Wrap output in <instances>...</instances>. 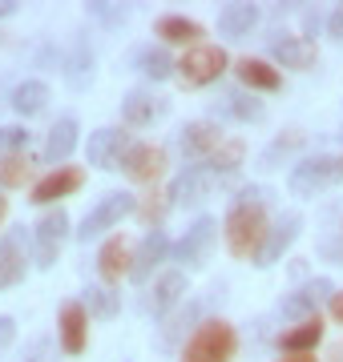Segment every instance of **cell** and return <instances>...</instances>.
Returning a JSON list of instances; mask_svg holds the SVG:
<instances>
[{
	"mask_svg": "<svg viewBox=\"0 0 343 362\" xmlns=\"http://www.w3.org/2000/svg\"><path fill=\"white\" fill-rule=\"evenodd\" d=\"M266 206L259 202H242L235 197L230 209H226V221H223V238H226V250L235 254V258H259V250L266 242Z\"/></svg>",
	"mask_w": 343,
	"mask_h": 362,
	"instance_id": "cell-1",
	"label": "cell"
},
{
	"mask_svg": "<svg viewBox=\"0 0 343 362\" xmlns=\"http://www.w3.org/2000/svg\"><path fill=\"white\" fill-rule=\"evenodd\" d=\"M238 350V334L226 318H206L194 334L182 342L178 362H230Z\"/></svg>",
	"mask_w": 343,
	"mask_h": 362,
	"instance_id": "cell-2",
	"label": "cell"
},
{
	"mask_svg": "<svg viewBox=\"0 0 343 362\" xmlns=\"http://www.w3.org/2000/svg\"><path fill=\"white\" fill-rule=\"evenodd\" d=\"M343 181V157H331V153H319V157H307L299 165L291 169L287 177V189L295 197H315L331 185H339Z\"/></svg>",
	"mask_w": 343,
	"mask_h": 362,
	"instance_id": "cell-3",
	"label": "cell"
},
{
	"mask_svg": "<svg viewBox=\"0 0 343 362\" xmlns=\"http://www.w3.org/2000/svg\"><path fill=\"white\" fill-rule=\"evenodd\" d=\"M226 65H230V57H226L223 45H194L178 61V81H182L186 89H202V85H214V81L223 77Z\"/></svg>",
	"mask_w": 343,
	"mask_h": 362,
	"instance_id": "cell-4",
	"label": "cell"
},
{
	"mask_svg": "<svg viewBox=\"0 0 343 362\" xmlns=\"http://www.w3.org/2000/svg\"><path fill=\"white\" fill-rule=\"evenodd\" d=\"M65 238H69V214L57 206L33 226V266H37V270H53Z\"/></svg>",
	"mask_w": 343,
	"mask_h": 362,
	"instance_id": "cell-5",
	"label": "cell"
},
{
	"mask_svg": "<svg viewBox=\"0 0 343 362\" xmlns=\"http://www.w3.org/2000/svg\"><path fill=\"white\" fill-rule=\"evenodd\" d=\"M130 214H137V197L125 194V189H113V194H106L97 206L89 209V214H85L77 238H81V242H89V238H97V233L113 230V226H118L121 218H130Z\"/></svg>",
	"mask_w": 343,
	"mask_h": 362,
	"instance_id": "cell-6",
	"label": "cell"
},
{
	"mask_svg": "<svg viewBox=\"0 0 343 362\" xmlns=\"http://www.w3.org/2000/svg\"><path fill=\"white\" fill-rule=\"evenodd\" d=\"M130 133L118 129V125H106V129H93L89 133V145H85V157H89V165L97 169H121L125 153H130Z\"/></svg>",
	"mask_w": 343,
	"mask_h": 362,
	"instance_id": "cell-7",
	"label": "cell"
},
{
	"mask_svg": "<svg viewBox=\"0 0 343 362\" xmlns=\"http://www.w3.org/2000/svg\"><path fill=\"white\" fill-rule=\"evenodd\" d=\"M214 238H218V221L214 218H198L190 230L178 238V246H174V258L182 262L186 270H202L206 258H210V246Z\"/></svg>",
	"mask_w": 343,
	"mask_h": 362,
	"instance_id": "cell-8",
	"label": "cell"
},
{
	"mask_svg": "<svg viewBox=\"0 0 343 362\" xmlns=\"http://www.w3.org/2000/svg\"><path fill=\"white\" fill-rule=\"evenodd\" d=\"M299 230H303V214L299 209H287V214H279V221L266 230V242L263 250H259V258H254V266L259 270H271L283 254H287L291 246H295V238H299Z\"/></svg>",
	"mask_w": 343,
	"mask_h": 362,
	"instance_id": "cell-9",
	"label": "cell"
},
{
	"mask_svg": "<svg viewBox=\"0 0 343 362\" xmlns=\"http://www.w3.org/2000/svg\"><path fill=\"white\" fill-rule=\"evenodd\" d=\"M223 141L226 137H223V129H218V121H190V125H182V133H178V149H182L190 161H198V165H206Z\"/></svg>",
	"mask_w": 343,
	"mask_h": 362,
	"instance_id": "cell-10",
	"label": "cell"
},
{
	"mask_svg": "<svg viewBox=\"0 0 343 362\" xmlns=\"http://www.w3.org/2000/svg\"><path fill=\"white\" fill-rule=\"evenodd\" d=\"M214 181L218 177L210 173V165H186L182 173L170 181L166 197H170V206H198L202 197H210Z\"/></svg>",
	"mask_w": 343,
	"mask_h": 362,
	"instance_id": "cell-11",
	"label": "cell"
},
{
	"mask_svg": "<svg viewBox=\"0 0 343 362\" xmlns=\"http://www.w3.org/2000/svg\"><path fill=\"white\" fill-rule=\"evenodd\" d=\"M28 270V238L25 226L21 230H9L0 238V290H13L16 282H25Z\"/></svg>",
	"mask_w": 343,
	"mask_h": 362,
	"instance_id": "cell-12",
	"label": "cell"
},
{
	"mask_svg": "<svg viewBox=\"0 0 343 362\" xmlns=\"http://www.w3.org/2000/svg\"><path fill=\"white\" fill-rule=\"evenodd\" d=\"M323 298H335V286H331V278H311V282H303L299 290L291 298H283V318H295V322H307V318H315L319 314V302Z\"/></svg>",
	"mask_w": 343,
	"mask_h": 362,
	"instance_id": "cell-13",
	"label": "cell"
},
{
	"mask_svg": "<svg viewBox=\"0 0 343 362\" xmlns=\"http://www.w3.org/2000/svg\"><path fill=\"white\" fill-rule=\"evenodd\" d=\"M81 185H85V169H77V165H61V169H53V173H45V177L33 185V206H57L61 197H69V194H77Z\"/></svg>",
	"mask_w": 343,
	"mask_h": 362,
	"instance_id": "cell-14",
	"label": "cell"
},
{
	"mask_svg": "<svg viewBox=\"0 0 343 362\" xmlns=\"http://www.w3.org/2000/svg\"><path fill=\"white\" fill-rule=\"evenodd\" d=\"M121 169H125V177L142 181V185H154L166 173V149L154 141H133L125 161H121Z\"/></svg>",
	"mask_w": 343,
	"mask_h": 362,
	"instance_id": "cell-15",
	"label": "cell"
},
{
	"mask_svg": "<svg viewBox=\"0 0 343 362\" xmlns=\"http://www.w3.org/2000/svg\"><path fill=\"white\" fill-rule=\"evenodd\" d=\"M57 338H61V350L65 354H85L89 346V310L81 302H65L61 314H57Z\"/></svg>",
	"mask_w": 343,
	"mask_h": 362,
	"instance_id": "cell-16",
	"label": "cell"
},
{
	"mask_svg": "<svg viewBox=\"0 0 343 362\" xmlns=\"http://www.w3.org/2000/svg\"><path fill=\"white\" fill-rule=\"evenodd\" d=\"M271 57H275V65L303 73V69H311L319 61V49L307 37H299V33H275L271 37Z\"/></svg>",
	"mask_w": 343,
	"mask_h": 362,
	"instance_id": "cell-17",
	"label": "cell"
},
{
	"mask_svg": "<svg viewBox=\"0 0 343 362\" xmlns=\"http://www.w3.org/2000/svg\"><path fill=\"white\" fill-rule=\"evenodd\" d=\"M166 109H170V105L162 101L154 89H130V93H125V101H121V121L145 129V125H154Z\"/></svg>",
	"mask_w": 343,
	"mask_h": 362,
	"instance_id": "cell-18",
	"label": "cell"
},
{
	"mask_svg": "<svg viewBox=\"0 0 343 362\" xmlns=\"http://www.w3.org/2000/svg\"><path fill=\"white\" fill-rule=\"evenodd\" d=\"M170 258V238L162 230H150L142 238V246H137V254H133V270H130V278L133 282H145L150 274L158 270L162 262Z\"/></svg>",
	"mask_w": 343,
	"mask_h": 362,
	"instance_id": "cell-19",
	"label": "cell"
},
{
	"mask_svg": "<svg viewBox=\"0 0 343 362\" xmlns=\"http://www.w3.org/2000/svg\"><path fill=\"white\" fill-rule=\"evenodd\" d=\"M130 270H133V250L121 233H113L106 246L97 250V274H101L106 282H121Z\"/></svg>",
	"mask_w": 343,
	"mask_h": 362,
	"instance_id": "cell-20",
	"label": "cell"
},
{
	"mask_svg": "<svg viewBox=\"0 0 343 362\" xmlns=\"http://www.w3.org/2000/svg\"><path fill=\"white\" fill-rule=\"evenodd\" d=\"M182 298H186V274L182 270H166L158 282L150 286V294H145V310L150 314H166V310H174Z\"/></svg>",
	"mask_w": 343,
	"mask_h": 362,
	"instance_id": "cell-21",
	"label": "cell"
},
{
	"mask_svg": "<svg viewBox=\"0 0 343 362\" xmlns=\"http://www.w3.org/2000/svg\"><path fill=\"white\" fill-rule=\"evenodd\" d=\"M133 69H137L145 81H170L174 73H178V61L170 57L166 45H142V49L133 52Z\"/></svg>",
	"mask_w": 343,
	"mask_h": 362,
	"instance_id": "cell-22",
	"label": "cell"
},
{
	"mask_svg": "<svg viewBox=\"0 0 343 362\" xmlns=\"http://www.w3.org/2000/svg\"><path fill=\"white\" fill-rule=\"evenodd\" d=\"M154 33H158L166 45H186V49H194V45H202V37H206V28L198 25V21H190V16H178V13H166L158 16V25H154Z\"/></svg>",
	"mask_w": 343,
	"mask_h": 362,
	"instance_id": "cell-23",
	"label": "cell"
},
{
	"mask_svg": "<svg viewBox=\"0 0 343 362\" xmlns=\"http://www.w3.org/2000/svg\"><path fill=\"white\" fill-rule=\"evenodd\" d=\"M235 73L251 93H275L279 85H283L279 69L271 65V61H259V57H242V61H235Z\"/></svg>",
	"mask_w": 343,
	"mask_h": 362,
	"instance_id": "cell-24",
	"label": "cell"
},
{
	"mask_svg": "<svg viewBox=\"0 0 343 362\" xmlns=\"http://www.w3.org/2000/svg\"><path fill=\"white\" fill-rule=\"evenodd\" d=\"M323 342V318H307V322H295L287 334H279V346L287 354H315V346Z\"/></svg>",
	"mask_w": 343,
	"mask_h": 362,
	"instance_id": "cell-25",
	"label": "cell"
},
{
	"mask_svg": "<svg viewBox=\"0 0 343 362\" xmlns=\"http://www.w3.org/2000/svg\"><path fill=\"white\" fill-rule=\"evenodd\" d=\"M9 105H13L16 117H37V113H45V105H49V85H45V81H37V77L21 81V85L9 93Z\"/></svg>",
	"mask_w": 343,
	"mask_h": 362,
	"instance_id": "cell-26",
	"label": "cell"
},
{
	"mask_svg": "<svg viewBox=\"0 0 343 362\" xmlns=\"http://www.w3.org/2000/svg\"><path fill=\"white\" fill-rule=\"evenodd\" d=\"M77 129H81L77 117H61L53 129H49V141H45V161H49V165L61 169V161L77 149Z\"/></svg>",
	"mask_w": 343,
	"mask_h": 362,
	"instance_id": "cell-27",
	"label": "cell"
},
{
	"mask_svg": "<svg viewBox=\"0 0 343 362\" xmlns=\"http://www.w3.org/2000/svg\"><path fill=\"white\" fill-rule=\"evenodd\" d=\"M65 85L73 93H85L93 85V49L85 45V40H77L73 52L65 57Z\"/></svg>",
	"mask_w": 343,
	"mask_h": 362,
	"instance_id": "cell-28",
	"label": "cell"
},
{
	"mask_svg": "<svg viewBox=\"0 0 343 362\" xmlns=\"http://www.w3.org/2000/svg\"><path fill=\"white\" fill-rule=\"evenodd\" d=\"M259 25V8H254V4H242V0H238V4H226L223 13H218V33H223V37H247V33H251V28Z\"/></svg>",
	"mask_w": 343,
	"mask_h": 362,
	"instance_id": "cell-29",
	"label": "cell"
},
{
	"mask_svg": "<svg viewBox=\"0 0 343 362\" xmlns=\"http://www.w3.org/2000/svg\"><path fill=\"white\" fill-rule=\"evenodd\" d=\"M223 113L242 121V125H251V121H263L266 117V105L259 101V97H251V93H230L223 101Z\"/></svg>",
	"mask_w": 343,
	"mask_h": 362,
	"instance_id": "cell-30",
	"label": "cell"
},
{
	"mask_svg": "<svg viewBox=\"0 0 343 362\" xmlns=\"http://www.w3.org/2000/svg\"><path fill=\"white\" fill-rule=\"evenodd\" d=\"M93 318H113L121 310V298L109 286H85V302H81Z\"/></svg>",
	"mask_w": 343,
	"mask_h": 362,
	"instance_id": "cell-31",
	"label": "cell"
},
{
	"mask_svg": "<svg viewBox=\"0 0 343 362\" xmlns=\"http://www.w3.org/2000/svg\"><path fill=\"white\" fill-rule=\"evenodd\" d=\"M242 153H247V145H242V141H223L218 149H214V157L206 161V165H210L214 177L223 181V177H230V173L242 165Z\"/></svg>",
	"mask_w": 343,
	"mask_h": 362,
	"instance_id": "cell-32",
	"label": "cell"
},
{
	"mask_svg": "<svg viewBox=\"0 0 343 362\" xmlns=\"http://www.w3.org/2000/svg\"><path fill=\"white\" fill-rule=\"evenodd\" d=\"M299 145H303V133H299V129H287L283 137H275V141H271L263 153H259V165H263V169H275L279 161H287V157L299 149Z\"/></svg>",
	"mask_w": 343,
	"mask_h": 362,
	"instance_id": "cell-33",
	"label": "cell"
},
{
	"mask_svg": "<svg viewBox=\"0 0 343 362\" xmlns=\"http://www.w3.org/2000/svg\"><path fill=\"white\" fill-rule=\"evenodd\" d=\"M28 177H33V157L28 153H16V157H4L0 161V185L4 189H21Z\"/></svg>",
	"mask_w": 343,
	"mask_h": 362,
	"instance_id": "cell-34",
	"label": "cell"
},
{
	"mask_svg": "<svg viewBox=\"0 0 343 362\" xmlns=\"http://www.w3.org/2000/svg\"><path fill=\"white\" fill-rule=\"evenodd\" d=\"M28 145H33V133L25 125H0V161L16 157V153H28Z\"/></svg>",
	"mask_w": 343,
	"mask_h": 362,
	"instance_id": "cell-35",
	"label": "cell"
},
{
	"mask_svg": "<svg viewBox=\"0 0 343 362\" xmlns=\"http://www.w3.org/2000/svg\"><path fill=\"white\" fill-rule=\"evenodd\" d=\"M166 209H170V197H166V194H145V202H137L142 221H145V226H154V230H158V221L166 218Z\"/></svg>",
	"mask_w": 343,
	"mask_h": 362,
	"instance_id": "cell-36",
	"label": "cell"
},
{
	"mask_svg": "<svg viewBox=\"0 0 343 362\" xmlns=\"http://www.w3.org/2000/svg\"><path fill=\"white\" fill-rule=\"evenodd\" d=\"M89 13L101 21V25H109V28H118V25H125V8L121 4H109V0H97V4H89Z\"/></svg>",
	"mask_w": 343,
	"mask_h": 362,
	"instance_id": "cell-37",
	"label": "cell"
},
{
	"mask_svg": "<svg viewBox=\"0 0 343 362\" xmlns=\"http://www.w3.org/2000/svg\"><path fill=\"white\" fill-rule=\"evenodd\" d=\"M194 314H198V306H194V302H190L186 310H178V314H174V318H170V326H166V342H174V338L182 334L186 326L194 322Z\"/></svg>",
	"mask_w": 343,
	"mask_h": 362,
	"instance_id": "cell-38",
	"label": "cell"
},
{
	"mask_svg": "<svg viewBox=\"0 0 343 362\" xmlns=\"http://www.w3.org/2000/svg\"><path fill=\"white\" fill-rule=\"evenodd\" d=\"M49 354H53V342H49V338H37V342L25 350V362H53Z\"/></svg>",
	"mask_w": 343,
	"mask_h": 362,
	"instance_id": "cell-39",
	"label": "cell"
},
{
	"mask_svg": "<svg viewBox=\"0 0 343 362\" xmlns=\"http://www.w3.org/2000/svg\"><path fill=\"white\" fill-rule=\"evenodd\" d=\"M13 338H16V322L9 318V314H0V354L13 346Z\"/></svg>",
	"mask_w": 343,
	"mask_h": 362,
	"instance_id": "cell-40",
	"label": "cell"
},
{
	"mask_svg": "<svg viewBox=\"0 0 343 362\" xmlns=\"http://www.w3.org/2000/svg\"><path fill=\"white\" fill-rule=\"evenodd\" d=\"M319 250H323V258H331L335 266H343V238H327Z\"/></svg>",
	"mask_w": 343,
	"mask_h": 362,
	"instance_id": "cell-41",
	"label": "cell"
},
{
	"mask_svg": "<svg viewBox=\"0 0 343 362\" xmlns=\"http://www.w3.org/2000/svg\"><path fill=\"white\" fill-rule=\"evenodd\" d=\"M327 37H331V40H339V45H343V4L327 16Z\"/></svg>",
	"mask_w": 343,
	"mask_h": 362,
	"instance_id": "cell-42",
	"label": "cell"
},
{
	"mask_svg": "<svg viewBox=\"0 0 343 362\" xmlns=\"http://www.w3.org/2000/svg\"><path fill=\"white\" fill-rule=\"evenodd\" d=\"M331 318L343 326V290H335V298H331Z\"/></svg>",
	"mask_w": 343,
	"mask_h": 362,
	"instance_id": "cell-43",
	"label": "cell"
},
{
	"mask_svg": "<svg viewBox=\"0 0 343 362\" xmlns=\"http://www.w3.org/2000/svg\"><path fill=\"white\" fill-rule=\"evenodd\" d=\"M16 8H21V4H16V0H0V16H13Z\"/></svg>",
	"mask_w": 343,
	"mask_h": 362,
	"instance_id": "cell-44",
	"label": "cell"
},
{
	"mask_svg": "<svg viewBox=\"0 0 343 362\" xmlns=\"http://www.w3.org/2000/svg\"><path fill=\"white\" fill-rule=\"evenodd\" d=\"M279 362H319L315 354H287V358H279Z\"/></svg>",
	"mask_w": 343,
	"mask_h": 362,
	"instance_id": "cell-45",
	"label": "cell"
},
{
	"mask_svg": "<svg viewBox=\"0 0 343 362\" xmlns=\"http://www.w3.org/2000/svg\"><path fill=\"white\" fill-rule=\"evenodd\" d=\"M327 362H343V342H339V346H331V358Z\"/></svg>",
	"mask_w": 343,
	"mask_h": 362,
	"instance_id": "cell-46",
	"label": "cell"
},
{
	"mask_svg": "<svg viewBox=\"0 0 343 362\" xmlns=\"http://www.w3.org/2000/svg\"><path fill=\"white\" fill-rule=\"evenodd\" d=\"M4 214H9V202H4V197H0V221H4Z\"/></svg>",
	"mask_w": 343,
	"mask_h": 362,
	"instance_id": "cell-47",
	"label": "cell"
}]
</instances>
